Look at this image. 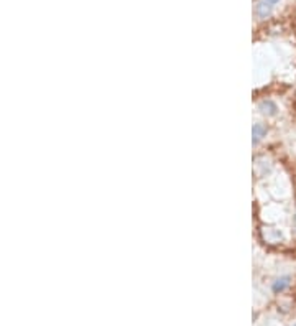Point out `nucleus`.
Instances as JSON below:
<instances>
[{
    "label": "nucleus",
    "instance_id": "nucleus-1",
    "mask_svg": "<svg viewBox=\"0 0 296 326\" xmlns=\"http://www.w3.org/2000/svg\"><path fill=\"white\" fill-rule=\"evenodd\" d=\"M260 237L261 241L266 242L270 245H278V244H283L286 241V236L285 232L280 229V227H275V226H261L260 227Z\"/></svg>",
    "mask_w": 296,
    "mask_h": 326
},
{
    "label": "nucleus",
    "instance_id": "nucleus-2",
    "mask_svg": "<svg viewBox=\"0 0 296 326\" xmlns=\"http://www.w3.org/2000/svg\"><path fill=\"white\" fill-rule=\"evenodd\" d=\"M255 173L259 176H266L271 171V163L266 160L265 157H257L255 158Z\"/></svg>",
    "mask_w": 296,
    "mask_h": 326
},
{
    "label": "nucleus",
    "instance_id": "nucleus-3",
    "mask_svg": "<svg viewBox=\"0 0 296 326\" xmlns=\"http://www.w3.org/2000/svg\"><path fill=\"white\" fill-rule=\"evenodd\" d=\"M271 10H273V5L268 3L266 0H260L255 5V13L259 18H268L271 15Z\"/></svg>",
    "mask_w": 296,
    "mask_h": 326
},
{
    "label": "nucleus",
    "instance_id": "nucleus-4",
    "mask_svg": "<svg viewBox=\"0 0 296 326\" xmlns=\"http://www.w3.org/2000/svg\"><path fill=\"white\" fill-rule=\"evenodd\" d=\"M259 109L261 111V114H265V116H275V114L278 112V107H276V104L273 101H270V99H265V101H261L259 104Z\"/></svg>",
    "mask_w": 296,
    "mask_h": 326
},
{
    "label": "nucleus",
    "instance_id": "nucleus-5",
    "mask_svg": "<svg viewBox=\"0 0 296 326\" xmlns=\"http://www.w3.org/2000/svg\"><path fill=\"white\" fill-rule=\"evenodd\" d=\"M290 284H291L290 277H280V279H276L273 282V286H271V290H273L275 293H283V291L290 286Z\"/></svg>",
    "mask_w": 296,
    "mask_h": 326
},
{
    "label": "nucleus",
    "instance_id": "nucleus-6",
    "mask_svg": "<svg viewBox=\"0 0 296 326\" xmlns=\"http://www.w3.org/2000/svg\"><path fill=\"white\" fill-rule=\"evenodd\" d=\"M266 135V127L263 123H255L254 128H252V137H254V145H257L261 138Z\"/></svg>",
    "mask_w": 296,
    "mask_h": 326
},
{
    "label": "nucleus",
    "instance_id": "nucleus-7",
    "mask_svg": "<svg viewBox=\"0 0 296 326\" xmlns=\"http://www.w3.org/2000/svg\"><path fill=\"white\" fill-rule=\"evenodd\" d=\"M266 2H268V3H271V5H275V3H278L280 0H266Z\"/></svg>",
    "mask_w": 296,
    "mask_h": 326
},
{
    "label": "nucleus",
    "instance_id": "nucleus-8",
    "mask_svg": "<svg viewBox=\"0 0 296 326\" xmlns=\"http://www.w3.org/2000/svg\"><path fill=\"white\" fill-rule=\"evenodd\" d=\"M293 227H295V232H296V212H295V216H293Z\"/></svg>",
    "mask_w": 296,
    "mask_h": 326
},
{
    "label": "nucleus",
    "instance_id": "nucleus-9",
    "mask_svg": "<svg viewBox=\"0 0 296 326\" xmlns=\"http://www.w3.org/2000/svg\"><path fill=\"white\" fill-rule=\"evenodd\" d=\"M295 326H296V325H295Z\"/></svg>",
    "mask_w": 296,
    "mask_h": 326
}]
</instances>
